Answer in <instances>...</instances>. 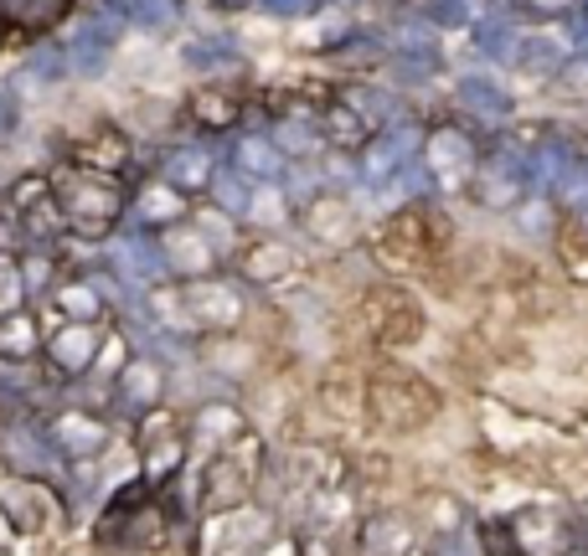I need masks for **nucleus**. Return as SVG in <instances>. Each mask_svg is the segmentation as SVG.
<instances>
[{
  "label": "nucleus",
  "instance_id": "6e6552de",
  "mask_svg": "<svg viewBox=\"0 0 588 556\" xmlns=\"http://www.w3.org/2000/svg\"><path fill=\"white\" fill-rule=\"evenodd\" d=\"M181 299V315L202 330H227V324L243 320V299L238 288H227L222 279H191V284L176 294Z\"/></svg>",
  "mask_w": 588,
  "mask_h": 556
},
{
  "label": "nucleus",
  "instance_id": "37998d69",
  "mask_svg": "<svg viewBox=\"0 0 588 556\" xmlns=\"http://www.w3.org/2000/svg\"><path fill=\"white\" fill-rule=\"evenodd\" d=\"M408 556H413V552H408Z\"/></svg>",
  "mask_w": 588,
  "mask_h": 556
},
{
  "label": "nucleus",
  "instance_id": "9b49d317",
  "mask_svg": "<svg viewBox=\"0 0 588 556\" xmlns=\"http://www.w3.org/2000/svg\"><path fill=\"white\" fill-rule=\"evenodd\" d=\"M428 170L439 180H449V186H460V180H470V165H475V144L464 140L460 129H439V134H428Z\"/></svg>",
  "mask_w": 588,
  "mask_h": 556
},
{
  "label": "nucleus",
  "instance_id": "20e7f679",
  "mask_svg": "<svg viewBox=\"0 0 588 556\" xmlns=\"http://www.w3.org/2000/svg\"><path fill=\"white\" fill-rule=\"evenodd\" d=\"M444 237V216L423 212V206H408V212L387 216V227L377 233V258L387 269H423L434 248Z\"/></svg>",
  "mask_w": 588,
  "mask_h": 556
},
{
  "label": "nucleus",
  "instance_id": "1a4fd4ad",
  "mask_svg": "<svg viewBox=\"0 0 588 556\" xmlns=\"http://www.w3.org/2000/svg\"><path fill=\"white\" fill-rule=\"evenodd\" d=\"M511 541L521 556H568L573 552V531L563 516H552V510H542V505H532V510H521L511 521Z\"/></svg>",
  "mask_w": 588,
  "mask_h": 556
},
{
  "label": "nucleus",
  "instance_id": "4be33fe9",
  "mask_svg": "<svg viewBox=\"0 0 588 556\" xmlns=\"http://www.w3.org/2000/svg\"><path fill=\"white\" fill-rule=\"evenodd\" d=\"M37 356V320L16 309L0 320V360H32Z\"/></svg>",
  "mask_w": 588,
  "mask_h": 556
},
{
  "label": "nucleus",
  "instance_id": "2f4dec72",
  "mask_svg": "<svg viewBox=\"0 0 588 556\" xmlns=\"http://www.w3.org/2000/svg\"><path fill=\"white\" fill-rule=\"evenodd\" d=\"M140 216H145V222H181V191L150 186L145 197H140Z\"/></svg>",
  "mask_w": 588,
  "mask_h": 556
},
{
  "label": "nucleus",
  "instance_id": "5701e85b",
  "mask_svg": "<svg viewBox=\"0 0 588 556\" xmlns=\"http://www.w3.org/2000/svg\"><path fill=\"white\" fill-rule=\"evenodd\" d=\"M470 186H475V197L485 201V206H511L516 197H521V170H506V165H491V170H480V176H470Z\"/></svg>",
  "mask_w": 588,
  "mask_h": 556
},
{
  "label": "nucleus",
  "instance_id": "f8f14e48",
  "mask_svg": "<svg viewBox=\"0 0 588 556\" xmlns=\"http://www.w3.org/2000/svg\"><path fill=\"white\" fill-rule=\"evenodd\" d=\"M68 11H73V0H0V36L52 32Z\"/></svg>",
  "mask_w": 588,
  "mask_h": 556
},
{
  "label": "nucleus",
  "instance_id": "4468645a",
  "mask_svg": "<svg viewBox=\"0 0 588 556\" xmlns=\"http://www.w3.org/2000/svg\"><path fill=\"white\" fill-rule=\"evenodd\" d=\"M305 227H310L315 242L341 248V242L351 237V227H356V216H351V206L341 197H315L310 206H305Z\"/></svg>",
  "mask_w": 588,
  "mask_h": 556
},
{
  "label": "nucleus",
  "instance_id": "ddd939ff",
  "mask_svg": "<svg viewBox=\"0 0 588 556\" xmlns=\"http://www.w3.org/2000/svg\"><path fill=\"white\" fill-rule=\"evenodd\" d=\"M47 356L62 377H78V371H89L93 360H98V330L93 324H62L52 341H47Z\"/></svg>",
  "mask_w": 588,
  "mask_h": 556
},
{
  "label": "nucleus",
  "instance_id": "f3484780",
  "mask_svg": "<svg viewBox=\"0 0 588 556\" xmlns=\"http://www.w3.org/2000/svg\"><path fill=\"white\" fill-rule=\"evenodd\" d=\"M166 263H176V269L197 273V279H207V269H212V242H207L197 227H181V233L166 237Z\"/></svg>",
  "mask_w": 588,
  "mask_h": 556
},
{
  "label": "nucleus",
  "instance_id": "a211bd4d",
  "mask_svg": "<svg viewBox=\"0 0 588 556\" xmlns=\"http://www.w3.org/2000/svg\"><path fill=\"white\" fill-rule=\"evenodd\" d=\"M294 269V252L284 248V242H254V248H243V273L248 279H258V284H274V279H284V273Z\"/></svg>",
  "mask_w": 588,
  "mask_h": 556
},
{
  "label": "nucleus",
  "instance_id": "6ab92c4d",
  "mask_svg": "<svg viewBox=\"0 0 588 556\" xmlns=\"http://www.w3.org/2000/svg\"><path fill=\"white\" fill-rule=\"evenodd\" d=\"M212 155L207 150H176L166 161V180H170V191H202V186H212Z\"/></svg>",
  "mask_w": 588,
  "mask_h": 556
},
{
  "label": "nucleus",
  "instance_id": "e433bc0d",
  "mask_svg": "<svg viewBox=\"0 0 588 556\" xmlns=\"http://www.w3.org/2000/svg\"><path fill=\"white\" fill-rule=\"evenodd\" d=\"M227 57H233L227 42H191V47H186V62H191V68H217Z\"/></svg>",
  "mask_w": 588,
  "mask_h": 556
},
{
  "label": "nucleus",
  "instance_id": "412c9836",
  "mask_svg": "<svg viewBox=\"0 0 588 556\" xmlns=\"http://www.w3.org/2000/svg\"><path fill=\"white\" fill-rule=\"evenodd\" d=\"M413 150H419V134H408V129L383 134V140H372V150H367V170L372 176H398Z\"/></svg>",
  "mask_w": 588,
  "mask_h": 556
},
{
  "label": "nucleus",
  "instance_id": "7c9ffc66",
  "mask_svg": "<svg viewBox=\"0 0 588 556\" xmlns=\"http://www.w3.org/2000/svg\"><path fill=\"white\" fill-rule=\"evenodd\" d=\"M516 57H521V68L548 72V68L563 62V42H552V36H527V42L516 47Z\"/></svg>",
  "mask_w": 588,
  "mask_h": 556
},
{
  "label": "nucleus",
  "instance_id": "473e14b6",
  "mask_svg": "<svg viewBox=\"0 0 588 556\" xmlns=\"http://www.w3.org/2000/svg\"><path fill=\"white\" fill-rule=\"evenodd\" d=\"M125 11L140 21V26L161 32V26H170V16H176V0H125Z\"/></svg>",
  "mask_w": 588,
  "mask_h": 556
},
{
  "label": "nucleus",
  "instance_id": "f257e3e1",
  "mask_svg": "<svg viewBox=\"0 0 588 556\" xmlns=\"http://www.w3.org/2000/svg\"><path fill=\"white\" fill-rule=\"evenodd\" d=\"M52 201L57 212L68 216V227H78L83 237H104L125 212V191L109 170L93 165H62L52 176Z\"/></svg>",
  "mask_w": 588,
  "mask_h": 556
},
{
  "label": "nucleus",
  "instance_id": "58836bf2",
  "mask_svg": "<svg viewBox=\"0 0 588 556\" xmlns=\"http://www.w3.org/2000/svg\"><path fill=\"white\" fill-rule=\"evenodd\" d=\"M263 5H269L274 16H305V11H310V0H263Z\"/></svg>",
  "mask_w": 588,
  "mask_h": 556
},
{
  "label": "nucleus",
  "instance_id": "f704fd0d",
  "mask_svg": "<svg viewBox=\"0 0 588 556\" xmlns=\"http://www.w3.org/2000/svg\"><path fill=\"white\" fill-rule=\"evenodd\" d=\"M212 197L227 206V212H243L248 206V180L238 170H227V176H212Z\"/></svg>",
  "mask_w": 588,
  "mask_h": 556
},
{
  "label": "nucleus",
  "instance_id": "a19ab883",
  "mask_svg": "<svg viewBox=\"0 0 588 556\" xmlns=\"http://www.w3.org/2000/svg\"><path fill=\"white\" fill-rule=\"evenodd\" d=\"M11 129V104H0V134Z\"/></svg>",
  "mask_w": 588,
  "mask_h": 556
},
{
  "label": "nucleus",
  "instance_id": "f03ea898",
  "mask_svg": "<svg viewBox=\"0 0 588 556\" xmlns=\"http://www.w3.org/2000/svg\"><path fill=\"white\" fill-rule=\"evenodd\" d=\"M367 413L387 433H413L439 413V392L413 371H377L367 381Z\"/></svg>",
  "mask_w": 588,
  "mask_h": 556
},
{
  "label": "nucleus",
  "instance_id": "c756f323",
  "mask_svg": "<svg viewBox=\"0 0 588 556\" xmlns=\"http://www.w3.org/2000/svg\"><path fill=\"white\" fill-rule=\"evenodd\" d=\"M125 258H129V273H140V279H155V273L166 269V252H161V242H150V237H129Z\"/></svg>",
  "mask_w": 588,
  "mask_h": 556
},
{
  "label": "nucleus",
  "instance_id": "7ed1b4c3",
  "mask_svg": "<svg viewBox=\"0 0 588 556\" xmlns=\"http://www.w3.org/2000/svg\"><path fill=\"white\" fill-rule=\"evenodd\" d=\"M258 459H263L258 438H238L233 449H222L217 459L207 464V474H202V510L207 516H227V510H238V505L248 500V489H254V480H258Z\"/></svg>",
  "mask_w": 588,
  "mask_h": 556
},
{
  "label": "nucleus",
  "instance_id": "cd10ccee",
  "mask_svg": "<svg viewBox=\"0 0 588 556\" xmlns=\"http://www.w3.org/2000/svg\"><path fill=\"white\" fill-rule=\"evenodd\" d=\"M460 98L475 108V114H485V119H501V114L511 108V104H506V93H501L496 83H485V78H470V83L460 88Z\"/></svg>",
  "mask_w": 588,
  "mask_h": 556
},
{
  "label": "nucleus",
  "instance_id": "72a5a7b5",
  "mask_svg": "<svg viewBox=\"0 0 588 556\" xmlns=\"http://www.w3.org/2000/svg\"><path fill=\"white\" fill-rule=\"evenodd\" d=\"M150 397H155V371H150V366H129L125 397H119V402H125L129 413H134V407H145Z\"/></svg>",
  "mask_w": 588,
  "mask_h": 556
},
{
  "label": "nucleus",
  "instance_id": "393cba45",
  "mask_svg": "<svg viewBox=\"0 0 588 556\" xmlns=\"http://www.w3.org/2000/svg\"><path fill=\"white\" fill-rule=\"evenodd\" d=\"M238 114H243V104L233 93H197V98H191V119L202 129H233Z\"/></svg>",
  "mask_w": 588,
  "mask_h": 556
},
{
  "label": "nucleus",
  "instance_id": "423d86ee",
  "mask_svg": "<svg viewBox=\"0 0 588 556\" xmlns=\"http://www.w3.org/2000/svg\"><path fill=\"white\" fill-rule=\"evenodd\" d=\"M274 521L263 516V510H227V516H212L202 531V546L197 556H258L263 552V541H269Z\"/></svg>",
  "mask_w": 588,
  "mask_h": 556
},
{
  "label": "nucleus",
  "instance_id": "2eb2a0df",
  "mask_svg": "<svg viewBox=\"0 0 588 556\" xmlns=\"http://www.w3.org/2000/svg\"><path fill=\"white\" fill-rule=\"evenodd\" d=\"M104 443H109V428H98L93 417H83V413L57 417V428H52V449L57 453H68V459H93Z\"/></svg>",
  "mask_w": 588,
  "mask_h": 556
},
{
  "label": "nucleus",
  "instance_id": "0eeeda50",
  "mask_svg": "<svg viewBox=\"0 0 588 556\" xmlns=\"http://www.w3.org/2000/svg\"><path fill=\"white\" fill-rule=\"evenodd\" d=\"M367 324L387 351H403V345H419L423 309L413 305V294H403V288H372L367 294Z\"/></svg>",
  "mask_w": 588,
  "mask_h": 556
},
{
  "label": "nucleus",
  "instance_id": "bb28decb",
  "mask_svg": "<svg viewBox=\"0 0 588 556\" xmlns=\"http://www.w3.org/2000/svg\"><path fill=\"white\" fill-rule=\"evenodd\" d=\"M52 299L62 305V315H68L73 324H93L98 315H104V299L93 294V284H57Z\"/></svg>",
  "mask_w": 588,
  "mask_h": 556
},
{
  "label": "nucleus",
  "instance_id": "39448f33",
  "mask_svg": "<svg viewBox=\"0 0 588 556\" xmlns=\"http://www.w3.org/2000/svg\"><path fill=\"white\" fill-rule=\"evenodd\" d=\"M57 495L42 485L37 474H0V516L26 531V536H42V531H52L57 521Z\"/></svg>",
  "mask_w": 588,
  "mask_h": 556
},
{
  "label": "nucleus",
  "instance_id": "c85d7f7f",
  "mask_svg": "<svg viewBox=\"0 0 588 556\" xmlns=\"http://www.w3.org/2000/svg\"><path fill=\"white\" fill-rule=\"evenodd\" d=\"M104 52H109V32H104V26H83L73 42V62L83 72H98L104 68Z\"/></svg>",
  "mask_w": 588,
  "mask_h": 556
},
{
  "label": "nucleus",
  "instance_id": "dca6fc26",
  "mask_svg": "<svg viewBox=\"0 0 588 556\" xmlns=\"http://www.w3.org/2000/svg\"><path fill=\"white\" fill-rule=\"evenodd\" d=\"M0 453H5V464L11 469H47L57 459L52 443H47L37 428H26V423H16V428L0 433Z\"/></svg>",
  "mask_w": 588,
  "mask_h": 556
},
{
  "label": "nucleus",
  "instance_id": "79ce46f5",
  "mask_svg": "<svg viewBox=\"0 0 588 556\" xmlns=\"http://www.w3.org/2000/svg\"><path fill=\"white\" fill-rule=\"evenodd\" d=\"M274 556H290V546H274Z\"/></svg>",
  "mask_w": 588,
  "mask_h": 556
},
{
  "label": "nucleus",
  "instance_id": "a878e982",
  "mask_svg": "<svg viewBox=\"0 0 588 556\" xmlns=\"http://www.w3.org/2000/svg\"><path fill=\"white\" fill-rule=\"evenodd\" d=\"M279 150L269 140H238V176L243 180H274L279 176Z\"/></svg>",
  "mask_w": 588,
  "mask_h": 556
},
{
  "label": "nucleus",
  "instance_id": "4c0bfd02",
  "mask_svg": "<svg viewBox=\"0 0 588 556\" xmlns=\"http://www.w3.org/2000/svg\"><path fill=\"white\" fill-rule=\"evenodd\" d=\"M480 47H485V52H511V36L491 21V26H480Z\"/></svg>",
  "mask_w": 588,
  "mask_h": 556
},
{
  "label": "nucleus",
  "instance_id": "9d476101",
  "mask_svg": "<svg viewBox=\"0 0 588 556\" xmlns=\"http://www.w3.org/2000/svg\"><path fill=\"white\" fill-rule=\"evenodd\" d=\"M140 459H145V474L150 480H170L186 459V438L176 428V417L166 413H150L145 428H140Z\"/></svg>",
  "mask_w": 588,
  "mask_h": 556
},
{
  "label": "nucleus",
  "instance_id": "ea45409f",
  "mask_svg": "<svg viewBox=\"0 0 588 556\" xmlns=\"http://www.w3.org/2000/svg\"><path fill=\"white\" fill-rule=\"evenodd\" d=\"M212 5H217V11H243L248 0H212Z\"/></svg>",
  "mask_w": 588,
  "mask_h": 556
},
{
  "label": "nucleus",
  "instance_id": "c9c22d12",
  "mask_svg": "<svg viewBox=\"0 0 588 556\" xmlns=\"http://www.w3.org/2000/svg\"><path fill=\"white\" fill-rule=\"evenodd\" d=\"M362 402H367V397H362V392H356V381H341V377H331V381H326V407H331V413H341V417H346V413H356V407H362Z\"/></svg>",
  "mask_w": 588,
  "mask_h": 556
},
{
  "label": "nucleus",
  "instance_id": "b1692460",
  "mask_svg": "<svg viewBox=\"0 0 588 556\" xmlns=\"http://www.w3.org/2000/svg\"><path fill=\"white\" fill-rule=\"evenodd\" d=\"M557 263H563L568 279L588 284V227L584 222H563L557 227Z\"/></svg>",
  "mask_w": 588,
  "mask_h": 556
},
{
  "label": "nucleus",
  "instance_id": "aec40b11",
  "mask_svg": "<svg viewBox=\"0 0 588 556\" xmlns=\"http://www.w3.org/2000/svg\"><path fill=\"white\" fill-rule=\"evenodd\" d=\"M326 134H331L336 144H367L372 140V119L362 114V104L356 98H346V104H331L326 108Z\"/></svg>",
  "mask_w": 588,
  "mask_h": 556
}]
</instances>
